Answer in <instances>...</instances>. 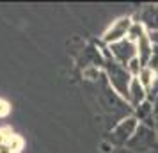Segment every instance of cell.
Segmentation results:
<instances>
[{
  "label": "cell",
  "mask_w": 158,
  "mask_h": 153,
  "mask_svg": "<svg viewBox=\"0 0 158 153\" xmlns=\"http://www.w3.org/2000/svg\"><path fill=\"white\" fill-rule=\"evenodd\" d=\"M149 36H151V41H153V43L158 46V32H155V34H149Z\"/></svg>",
  "instance_id": "13"
},
{
  "label": "cell",
  "mask_w": 158,
  "mask_h": 153,
  "mask_svg": "<svg viewBox=\"0 0 158 153\" xmlns=\"http://www.w3.org/2000/svg\"><path fill=\"white\" fill-rule=\"evenodd\" d=\"M135 45H137V57L140 61V64H142L144 68H148L151 57H153V53H155V43L151 41L149 32L146 30L142 36L137 39Z\"/></svg>",
  "instance_id": "6"
},
{
  "label": "cell",
  "mask_w": 158,
  "mask_h": 153,
  "mask_svg": "<svg viewBox=\"0 0 158 153\" xmlns=\"http://www.w3.org/2000/svg\"><path fill=\"white\" fill-rule=\"evenodd\" d=\"M144 32H146V29H144L142 23L133 22V25H131V29H130V32H128V39L131 41V43H137V39L142 36Z\"/></svg>",
  "instance_id": "10"
},
{
  "label": "cell",
  "mask_w": 158,
  "mask_h": 153,
  "mask_svg": "<svg viewBox=\"0 0 158 153\" xmlns=\"http://www.w3.org/2000/svg\"><path fill=\"white\" fill-rule=\"evenodd\" d=\"M149 114H151V103L148 102V100H146L142 105H139V107L135 109V117H137V119H140V121H144Z\"/></svg>",
  "instance_id": "11"
},
{
  "label": "cell",
  "mask_w": 158,
  "mask_h": 153,
  "mask_svg": "<svg viewBox=\"0 0 158 153\" xmlns=\"http://www.w3.org/2000/svg\"><path fill=\"white\" fill-rule=\"evenodd\" d=\"M153 91H158V70H156V80H155V86H153Z\"/></svg>",
  "instance_id": "14"
},
{
  "label": "cell",
  "mask_w": 158,
  "mask_h": 153,
  "mask_svg": "<svg viewBox=\"0 0 158 153\" xmlns=\"http://www.w3.org/2000/svg\"><path fill=\"white\" fill-rule=\"evenodd\" d=\"M139 80H140V84H142L144 87L148 89H153V86H155V80H156V73L153 71L151 68H142V71H140V75L137 77Z\"/></svg>",
  "instance_id": "9"
},
{
  "label": "cell",
  "mask_w": 158,
  "mask_h": 153,
  "mask_svg": "<svg viewBox=\"0 0 158 153\" xmlns=\"http://www.w3.org/2000/svg\"><path fill=\"white\" fill-rule=\"evenodd\" d=\"M137 128H139V119L135 116L124 117V119L115 123L114 130H112V141L115 144H126L135 135Z\"/></svg>",
  "instance_id": "2"
},
{
  "label": "cell",
  "mask_w": 158,
  "mask_h": 153,
  "mask_svg": "<svg viewBox=\"0 0 158 153\" xmlns=\"http://www.w3.org/2000/svg\"><path fill=\"white\" fill-rule=\"evenodd\" d=\"M23 148L22 137L15 132L4 126L0 128V153H20Z\"/></svg>",
  "instance_id": "5"
},
{
  "label": "cell",
  "mask_w": 158,
  "mask_h": 153,
  "mask_svg": "<svg viewBox=\"0 0 158 153\" xmlns=\"http://www.w3.org/2000/svg\"><path fill=\"white\" fill-rule=\"evenodd\" d=\"M7 114H9V103L6 102V100L0 98V117L7 116Z\"/></svg>",
  "instance_id": "12"
},
{
  "label": "cell",
  "mask_w": 158,
  "mask_h": 153,
  "mask_svg": "<svg viewBox=\"0 0 158 153\" xmlns=\"http://www.w3.org/2000/svg\"><path fill=\"white\" fill-rule=\"evenodd\" d=\"M148 98V89L144 87L139 79H133L131 80V86H130V95H128V103L131 109H137L139 105H142Z\"/></svg>",
  "instance_id": "8"
},
{
  "label": "cell",
  "mask_w": 158,
  "mask_h": 153,
  "mask_svg": "<svg viewBox=\"0 0 158 153\" xmlns=\"http://www.w3.org/2000/svg\"><path fill=\"white\" fill-rule=\"evenodd\" d=\"M103 64H105V75H107L108 86L114 89L123 100L128 102L130 86H131V80H133V77H131V73L128 71V68L119 64L115 59H112V55L108 53V50L105 52Z\"/></svg>",
  "instance_id": "1"
},
{
  "label": "cell",
  "mask_w": 158,
  "mask_h": 153,
  "mask_svg": "<svg viewBox=\"0 0 158 153\" xmlns=\"http://www.w3.org/2000/svg\"><path fill=\"white\" fill-rule=\"evenodd\" d=\"M131 25H133V20H131L130 16L119 18V20L112 23V27H108L107 32L103 34V41H105L107 46H108V45H114V43H117V41L126 39L130 29H131Z\"/></svg>",
  "instance_id": "4"
},
{
  "label": "cell",
  "mask_w": 158,
  "mask_h": 153,
  "mask_svg": "<svg viewBox=\"0 0 158 153\" xmlns=\"http://www.w3.org/2000/svg\"><path fill=\"white\" fill-rule=\"evenodd\" d=\"M107 50L112 55V59H115L123 66H128L130 61H133L137 57V45L131 43L128 37L123 39V41H117L114 45H108Z\"/></svg>",
  "instance_id": "3"
},
{
  "label": "cell",
  "mask_w": 158,
  "mask_h": 153,
  "mask_svg": "<svg viewBox=\"0 0 158 153\" xmlns=\"http://www.w3.org/2000/svg\"><path fill=\"white\" fill-rule=\"evenodd\" d=\"M139 23H142L149 34L158 32V4L142 7V11L139 13Z\"/></svg>",
  "instance_id": "7"
}]
</instances>
